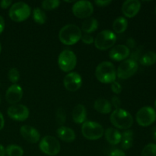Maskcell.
Returning a JSON list of instances; mask_svg holds the SVG:
<instances>
[{
    "label": "cell",
    "instance_id": "15",
    "mask_svg": "<svg viewBox=\"0 0 156 156\" xmlns=\"http://www.w3.org/2000/svg\"><path fill=\"white\" fill-rule=\"evenodd\" d=\"M141 3L138 0H126L122 5V12L127 18H133L138 14Z\"/></svg>",
    "mask_w": 156,
    "mask_h": 156
},
{
    "label": "cell",
    "instance_id": "1",
    "mask_svg": "<svg viewBox=\"0 0 156 156\" xmlns=\"http://www.w3.org/2000/svg\"><path fill=\"white\" fill-rule=\"evenodd\" d=\"M82 36V30L75 24H67L61 28L59 39L65 45H74L79 42Z\"/></svg>",
    "mask_w": 156,
    "mask_h": 156
},
{
    "label": "cell",
    "instance_id": "44",
    "mask_svg": "<svg viewBox=\"0 0 156 156\" xmlns=\"http://www.w3.org/2000/svg\"><path fill=\"white\" fill-rule=\"evenodd\" d=\"M0 103H1V98H0Z\"/></svg>",
    "mask_w": 156,
    "mask_h": 156
},
{
    "label": "cell",
    "instance_id": "43",
    "mask_svg": "<svg viewBox=\"0 0 156 156\" xmlns=\"http://www.w3.org/2000/svg\"><path fill=\"white\" fill-rule=\"evenodd\" d=\"M155 108H156V100H155Z\"/></svg>",
    "mask_w": 156,
    "mask_h": 156
},
{
    "label": "cell",
    "instance_id": "18",
    "mask_svg": "<svg viewBox=\"0 0 156 156\" xmlns=\"http://www.w3.org/2000/svg\"><path fill=\"white\" fill-rule=\"evenodd\" d=\"M56 133L61 140L66 143H71L76 140V133L74 130L67 126H60L56 131Z\"/></svg>",
    "mask_w": 156,
    "mask_h": 156
},
{
    "label": "cell",
    "instance_id": "22",
    "mask_svg": "<svg viewBox=\"0 0 156 156\" xmlns=\"http://www.w3.org/2000/svg\"><path fill=\"white\" fill-rule=\"evenodd\" d=\"M121 148L124 150L130 149L133 143V132L126 130L121 134Z\"/></svg>",
    "mask_w": 156,
    "mask_h": 156
},
{
    "label": "cell",
    "instance_id": "19",
    "mask_svg": "<svg viewBox=\"0 0 156 156\" xmlns=\"http://www.w3.org/2000/svg\"><path fill=\"white\" fill-rule=\"evenodd\" d=\"M86 110L82 105H77L73 110L72 117L76 123H83L86 120Z\"/></svg>",
    "mask_w": 156,
    "mask_h": 156
},
{
    "label": "cell",
    "instance_id": "12",
    "mask_svg": "<svg viewBox=\"0 0 156 156\" xmlns=\"http://www.w3.org/2000/svg\"><path fill=\"white\" fill-rule=\"evenodd\" d=\"M7 114L10 118L16 121H24L29 117V109L23 105H13L7 110Z\"/></svg>",
    "mask_w": 156,
    "mask_h": 156
},
{
    "label": "cell",
    "instance_id": "28",
    "mask_svg": "<svg viewBox=\"0 0 156 156\" xmlns=\"http://www.w3.org/2000/svg\"><path fill=\"white\" fill-rule=\"evenodd\" d=\"M141 156H156V144L149 143L143 148Z\"/></svg>",
    "mask_w": 156,
    "mask_h": 156
},
{
    "label": "cell",
    "instance_id": "3",
    "mask_svg": "<svg viewBox=\"0 0 156 156\" xmlns=\"http://www.w3.org/2000/svg\"><path fill=\"white\" fill-rule=\"evenodd\" d=\"M110 119L111 123L118 129H128L133 124V118L132 115L122 108L114 110Z\"/></svg>",
    "mask_w": 156,
    "mask_h": 156
},
{
    "label": "cell",
    "instance_id": "5",
    "mask_svg": "<svg viewBox=\"0 0 156 156\" xmlns=\"http://www.w3.org/2000/svg\"><path fill=\"white\" fill-rule=\"evenodd\" d=\"M9 17L15 22H21L28 18L30 15V8L27 4L19 2L13 4L9 9Z\"/></svg>",
    "mask_w": 156,
    "mask_h": 156
},
{
    "label": "cell",
    "instance_id": "45",
    "mask_svg": "<svg viewBox=\"0 0 156 156\" xmlns=\"http://www.w3.org/2000/svg\"><path fill=\"white\" fill-rule=\"evenodd\" d=\"M155 12H156V6H155Z\"/></svg>",
    "mask_w": 156,
    "mask_h": 156
},
{
    "label": "cell",
    "instance_id": "21",
    "mask_svg": "<svg viewBox=\"0 0 156 156\" xmlns=\"http://www.w3.org/2000/svg\"><path fill=\"white\" fill-rule=\"evenodd\" d=\"M105 139L111 145H117L121 141V133L114 128H108L105 132Z\"/></svg>",
    "mask_w": 156,
    "mask_h": 156
},
{
    "label": "cell",
    "instance_id": "29",
    "mask_svg": "<svg viewBox=\"0 0 156 156\" xmlns=\"http://www.w3.org/2000/svg\"><path fill=\"white\" fill-rule=\"evenodd\" d=\"M60 4L59 0H44L41 3L42 8L45 10H53L56 9Z\"/></svg>",
    "mask_w": 156,
    "mask_h": 156
},
{
    "label": "cell",
    "instance_id": "20",
    "mask_svg": "<svg viewBox=\"0 0 156 156\" xmlns=\"http://www.w3.org/2000/svg\"><path fill=\"white\" fill-rule=\"evenodd\" d=\"M94 108L98 112L101 114H109L112 110V105L111 102L105 98H98L94 104Z\"/></svg>",
    "mask_w": 156,
    "mask_h": 156
},
{
    "label": "cell",
    "instance_id": "37",
    "mask_svg": "<svg viewBox=\"0 0 156 156\" xmlns=\"http://www.w3.org/2000/svg\"><path fill=\"white\" fill-rule=\"evenodd\" d=\"M11 5H12L11 0H2V1L0 2V7L3 9H8Z\"/></svg>",
    "mask_w": 156,
    "mask_h": 156
},
{
    "label": "cell",
    "instance_id": "42",
    "mask_svg": "<svg viewBox=\"0 0 156 156\" xmlns=\"http://www.w3.org/2000/svg\"><path fill=\"white\" fill-rule=\"evenodd\" d=\"M1 51H2V46H1V44H0V53H1Z\"/></svg>",
    "mask_w": 156,
    "mask_h": 156
},
{
    "label": "cell",
    "instance_id": "10",
    "mask_svg": "<svg viewBox=\"0 0 156 156\" xmlns=\"http://www.w3.org/2000/svg\"><path fill=\"white\" fill-rule=\"evenodd\" d=\"M136 119L140 126H150L156 120V112L151 107H143L136 113Z\"/></svg>",
    "mask_w": 156,
    "mask_h": 156
},
{
    "label": "cell",
    "instance_id": "38",
    "mask_svg": "<svg viewBox=\"0 0 156 156\" xmlns=\"http://www.w3.org/2000/svg\"><path fill=\"white\" fill-rule=\"evenodd\" d=\"M5 29V20L2 16L0 15V34L3 32Z\"/></svg>",
    "mask_w": 156,
    "mask_h": 156
},
{
    "label": "cell",
    "instance_id": "39",
    "mask_svg": "<svg viewBox=\"0 0 156 156\" xmlns=\"http://www.w3.org/2000/svg\"><path fill=\"white\" fill-rule=\"evenodd\" d=\"M4 125H5L4 117H3L2 114L0 112V130L3 129V127H4Z\"/></svg>",
    "mask_w": 156,
    "mask_h": 156
},
{
    "label": "cell",
    "instance_id": "24",
    "mask_svg": "<svg viewBox=\"0 0 156 156\" xmlns=\"http://www.w3.org/2000/svg\"><path fill=\"white\" fill-rule=\"evenodd\" d=\"M128 21L124 17H118L113 23V30L117 34H122L126 30Z\"/></svg>",
    "mask_w": 156,
    "mask_h": 156
},
{
    "label": "cell",
    "instance_id": "41",
    "mask_svg": "<svg viewBox=\"0 0 156 156\" xmlns=\"http://www.w3.org/2000/svg\"><path fill=\"white\" fill-rule=\"evenodd\" d=\"M152 138L156 142V127H153L152 129Z\"/></svg>",
    "mask_w": 156,
    "mask_h": 156
},
{
    "label": "cell",
    "instance_id": "25",
    "mask_svg": "<svg viewBox=\"0 0 156 156\" xmlns=\"http://www.w3.org/2000/svg\"><path fill=\"white\" fill-rule=\"evenodd\" d=\"M140 62L143 66H152L156 62V53L152 51L145 53L140 59Z\"/></svg>",
    "mask_w": 156,
    "mask_h": 156
},
{
    "label": "cell",
    "instance_id": "30",
    "mask_svg": "<svg viewBox=\"0 0 156 156\" xmlns=\"http://www.w3.org/2000/svg\"><path fill=\"white\" fill-rule=\"evenodd\" d=\"M8 77H9V81L11 82H12L13 84L17 83L20 79L19 72L16 68L11 69L9 71V73H8Z\"/></svg>",
    "mask_w": 156,
    "mask_h": 156
},
{
    "label": "cell",
    "instance_id": "33",
    "mask_svg": "<svg viewBox=\"0 0 156 156\" xmlns=\"http://www.w3.org/2000/svg\"><path fill=\"white\" fill-rule=\"evenodd\" d=\"M111 90L115 94H120L122 91V87L117 82H114L111 83Z\"/></svg>",
    "mask_w": 156,
    "mask_h": 156
},
{
    "label": "cell",
    "instance_id": "31",
    "mask_svg": "<svg viewBox=\"0 0 156 156\" xmlns=\"http://www.w3.org/2000/svg\"><path fill=\"white\" fill-rule=\"evenodd\" d=\"M56 121L59 124L62 125L66 120V114L62 108H59L56 111Z\"/></svg>",
    "mask_w": 156,
    "mask_h": 156
},
{
    "label": "cell",
    "instance_id": "35",
    "mask_svg": "<svg viewBox=\"0 0 156 156\" xmlns=\"http://www.w3.org/2000/svg\"><path fill=\"white\" fill-rule=\"evenodd\" d=\"M109 156H126L124 152L120 149H114L110 152Z\"/></svg>",
    "mask_w": 156,
    "mask_h": 156
},
{
    "label": "cell",
    "instance_id": "23",
    "mask_svg": "<svg viewBox=\"0 0 156 156\" xmlns=\"http://www.w3.org/2000/svg\"><path fill=\"white\" fill-rule=\"evenodd\" d=\"M98 27V22L97 20L94 18H90L84 21L81 30L89 34L90 33H92L97 30Z\"/></svg>",
    "mask_w": 156,
    "mask_h": 156
},
{
    "label": "cell",
    "instance_id": "8",
    "mask_svg": "<svg viewBox=\"0 0 156 156\" xmlns=\"http://www.w3.org/2000/svg\"><path fill=\"white\" fill-rule=\"evenodd\" d=\"M39 148L42 152L47 155H56L60 151V143L55 137L46 136L41 140Z\"/></svg>",
    "mask_w": 156,
    "mask_h": 156
},
{
    "label": "cell",
    "instance_id": "7",
    "mask_svg": "<svg viewBox=\"0 0 156 156\" xmlns=\"http://www.w3.org/2000/svg\"><path fill=\"white\" fill-rule=\"evenodd\" d=\"M77 64L76 54L70 50L62 51L58 57V65L62 71L69 73L74 69Z\"/></svg>",
    "mask_w": 156,
    "mask_h": 156
},
{
    "label": "cell",
    "instance_id": "34",
    "mask_svg": "<svg viewBox=\"0 0 156 156\" xmlns=\"http://www.w3.org/2000/svg\"><path fill=\"white\" fill-rule=\"evenodd\" d=\"M111 104H112L111 105H113L115 108V109H119V108H120L121 101H120V98L118 97H117V96H113Z\"/></svg>",
    "mask_w": 156,
    "mask_h": 156
},
{
    "label": "cell",
    "instance_id": "6",
    "mask_svg": "<svg viewBox=\"0 0 156 156\" xmlns=\"http://www.w3.org/2000/svg\"><path fill=\"white\" fill-rule=\"evenodd\" d=\"M82 133L87 140H97L104 135V128L96 122L86 121L82 124Z\"/></svg>",
    "mask_w": 156,
    "mask_h": 156
},
{
    "label": "cell",
    "instance_id": "2",
    "mask_svg": "<svg viewBox=\"0 0 156 156\" xmlns=\"http://www.w3.org/2000/svg\"><path fill=\"white\" fill-rule=\"evenodd\" d=\"M95 76L101 83H113L117 77L115 66L111 62H101L95 69Z\"/></svg>",
    "mask_w": 156,
    "mask_h": 156
},
{
    "label": "cell",
    "instance_id": "16",
    "mask_svg": "<svg viewBox=\"0 0 156 156\" xmlns=\"http://www.w3.org/2000/svg\"><path fill=\"white\" fill-rule=\"evenodd\" d=\"M20 133L23 138L30 143H38L41 138V135L37 129L29 125H24L21 126Z\"/></svg>",
    "mask_w": 156,
    "mask_h": 156
},
{
    "label": "cell",
    "instance_id": "40",
    "mask_svg": "<svg viewBox=\"0 0 156 156\" xmlns=\"http://www.w3.org/2000/svg\"><path fill=\"white\" fill-rule=\"evenodd\" d=\"M0 156H5V150L1 144H0Z\"/></svg>",
    "mask_w": 156,
    "mask_h": 156
},
{
    "label": "cell",
    "instance_id": "26",
    "mask_svg": "<svg viewBox=\"0 0 156 156\" xmlns=\"http://www.w3.org/2000/svg\"><path fill=\"white\" fill-rule=\"evenodd\" d=\"M33 19L37 24H44L47 21V15L44 11L39 8H36L33 10Z\"/></svg>",
    "mask_w": 156,
    "mask_h": 156
},
{
    "label": "cell",
    "instance_id": "14",
    "mask_svg": "<svg viewBox=\"0 0 156 156\" xmlns=\"http://www.w3.org/2000/svg\"><path fill=\"white\" fill-rule=\"evenodd\" d=\"M23 90L20 85L17 84L11 85L6 91V101L11 105H17L22 98Z\"/></svg>",
    "mask_w": 156,
    "mask_h": 156
},
{
    "label": "cell",
    "instance_id": "32",
    "mask_svg": "<svg viewBox=\"0 0 156 156\" xmlns=\"http://www.w3.org/2000/svg\"><path fill=\"white\" fill-rule=\"evenodd\" d=\"M81 40H82V42L85 44H93L94 41L93 37L91 36V35L88 34H85L82 35Z\"/></svg>",
    "mask_w": 156,
    "mask_h": 156
},
{
    "label": "cell",
    "instance_id": "9",
    "mask_svg": "<svg viewBox=\"0 0 156 156\" xmlns=\"http://www.w3.org/2000/svg\"><path fill=\"white\" fill-rule=\"evenodd\" d=\"M138 70V64L133 59L123 61L117 70V76L120 79H127L133 76Z\"/></svg>",
    "mask_w": 156,
    "mask_h": 156
},
{
    "label": "cell",
    "instance_id": "17",
    "mask_svg": "<svg viewBox=\"0 0 156 156\" xmlns=\"http://www.w3.org/2000/svg\"><path fill=\"white\" fill-rule=\"evenodd\" d=\"M130 50L126 45H117L113 47L109 53V56L111 59L114 61L125 60L129 56Z\"/></svg>",
    "mask_w": 156,
    "mask_h": 156
},
{
    "label": "cell",
    "instance_id": "11",
    "mask_svg": "<svg viewBox=\"0 0 156 156\" xmlns=\"http://www.w3.org/2000/svg\"><path fill=\"white\" fill-rule=\"evenodd\" d=\"M73 14L79 18H87L92 15L94 7L92 3L89 1H78L72 8Z\"/></svg>",
    "mask_w": 156,
    "mask_h": 156
},
{
    "label": "cell",
    "instance_id": "27",
    "mask_svg": "<svg viewBox=\"0 0 156 156\" xmlns=\"http://www.w3.org/2000/svg\"><path fill=\"white\" fill-rule=\"evenodd\" d=\"M5 154H7L8 156H23L24 150L19 146L9 145L6 147Z\"/></svg>",
    "mask_w": 156,
    "mask_h": 156
},
{
    "label": "cell",
    "instance_id": "36",
    "mask_svg": "<svg viewBox=\"0 0 156 156\" xmlns=\"http://www.w3.org/2000/svg\"><path fill=\"white\" fill-rule=\"evenodd\" d=\"M95 4L99 7H105V6L109 5L111 3V0H107V1H101V0H98V1L94 2Z\"/></svg>",
    "mask_w": 156,
    "mask_h": 156
},
{
    "label": "cell",
    "instance_id": "4",
    "mask_svg": "<svg viewBox=\"0 0 156 156\" xmlns=\"http://www.w3.org/2000/svg\"><path fill=\"white\" fill-rule=\"evenodd\" d=\"M117 41V36L110 30H105L98 33L94 39V44L97 49L100 50H106L114 46Z\"/></svg>",
    "mask_w": 156,
    "mask_h": 156
},
{
    "label": "cell",
    "instance_id": "13",
    "mask_svg": "<svg viewBox=\"0 0 156 156\" xmlns=\"http://www.w3.org/2000/svg\"><path fill=\"white\" fill-rule=\"evenodd\" d=\"M63 84L65 88L69 91H76L81 88L82 84V79L80 75L77 73H68L63 79Z\"/></svg>",
    "mask_w": 156,
    "mask_h": 156
}]
</instances>
